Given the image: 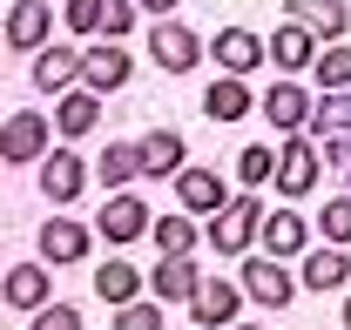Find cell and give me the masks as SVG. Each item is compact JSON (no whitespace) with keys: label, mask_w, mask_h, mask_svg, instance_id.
Returning a JSON list of instances; mask_svg holds the SVG:
<instances>
[{"label":"cell","mask_w":351,"mask_h":330,"mask_svg":"<svg viewBox=\"0 0 351 330\" xmlns=\"http://www.w3.org/2000/svg\"><path fill=\"white\" fill-rule=\"evenodd\" d=\"M54 115H34V108H21V115H7L0 122V162L7 168H41L54 155Z\"/></svg>","instance_id":"cell-1"},{"label":"cell","mask_w":351,"mask_h":330,"mask_svg":"<svg viewBox=\"0 0 351 330\" xmlns=\"http://www.w3.org/2000/svg\"><path fill=\"white\" fill-rule=\"evenodd\" d=\"M317 182H324V149L311 135H284V149H277V189H284V203H304Z\"/></svg>","instance_id":"cell-2"},{"label":"cell","mask_w":351,"mask_h":330,"mask_svg":"<svg viewBox=\"0 0 351 330\" xmlns=\"http://www.w3.org/2000/svg\"><path fill=\"white\" fill-rule=\"evenodd\" d=\"M203 236H210L223 256H243L250 243H263V203H257V196H237V203H223L217 216H210V229H203Z\"/></svg>","instance_id":"cell-3"},{"label":"cell","mask_w":351,"mask_h":330,"mask_svg":"<svg viewBox=\"0 0 351 330\" xmlns=\"http://www.w3.org/2000/svg\"><path fill=\"white\" fill-rule=\"evenodd\" d=\"M149 54H156V68H169V75H189L196 61H210V41L196 34V27H182V21H156L149 27Z\"/></svg>","instance_id":"cell-4"},{"label":"cell","mask_w":351,"mask_h":330,"mask_svg":"<svg viewBox=\"0 0 351 330\" xmlns=\"http://www.w3.org/2000/svg\"><path fill=\"white\" fill-rule=\"evenodd\" d=\"M237 283H243V296L263 303V310H284V303L298 296V277H291V270H284V256H270V249L250 256V263L237 270Z\"/></svg>","instance_id":"cell-5"},{"label":"cell","mask_w":351,"mask_h":330,"mask_svg":"<svg viewBox=\"0 0 351 330\" xmlns=\"http://www.w3.org/2000/svg\"><path fill=\"white\" fill-rule=\"evenodd\" d=\"M54 263L47 256H34V263H7V277H0V296H7V310H47L54 303V277H47Z\"/></svg>","instance_id":"cell-6"},{"label":"cell","mask_w":351,"mask_h":330,"mask_svg":"<svg viewBox=\"0 0 351 330\" xmlns=\"http://www.w3.org/2000/svg\"><path fill=\"white\" fill-rule=\"evenodd\" d=\"M270 128H284V135H304L311 115H317V101H311V88L298 81V75H284L277 88H263V108H257Z\"/></svg>","instance_id":"cell-7"},{"label":"cell","mask_w":351,"mask_h":330,"mask_svg":"<svg viewBox=\"0 0 351 330\" xmlns=\"http://www.w3.org/2000/svg\"><path fill=\"white\" fill-rule=\"evenodd\" d=\"M95 229H101L115 249H129L135 236H149V229H156V216H149V203H142L135 189H115V196L101 203V216H95Z\"/></svg>","instance_id":"cell-8"},{"label":"cell","mask_w":351,"mask_h":330,"mask_svg":"<svg viewBox=\"0 0 351 330\" xmlns=\"http://www.w3.org/2000/svg\"><path fill=\"white\" fill-rule=\"evenodd\" d=\"M210 61H217L223 75H257L263 61H270V41L250 34V27H217L210 34Z\"/></svg>","instance_id":"cell-9"},{"label":"cell","mask_w":351,"mask_h":330,"mask_svg":"<svg viewBox=\"0 0 351 330\" xmlns=\"http://www.w3.org/2000/svg\"><path fill=\"white\" fill-rule=\"evenodd\" d=\"M263 41H270V68H284V75H304V68H317V54H324V41L311 34L304 21H291V14H284V27H270Z\"/></svg>","instance_id":"cell-10"},{"label":"cell","mask_w":351,"mask_h":330,"mask_svg":"<svg viewBox=\"0 0 351 330\" xmlns=\"http://www.w3.org/2000/svg\"><path fill=\"white\" fill-rule=\"evenodd\" d=\"M88 175H95V162H82V155H75V142H68V149H54V155L41 162V196L68 209V203H82Z\"/></svg>","instance_id":"cell-11"},{"label":"cell","mask_w":351,"mask_h":330,"mask_svg":"<svg viewBox=\"0 0 351 330\" xmlns=\"http://www.w3.org/2000/svg\"><path fill=\"white\" fill-rule=\"evenodd\" d=\"M237 296H243V283H237V277H203V283H196V296H189L196 330H230V324H237Z\"/></svg>","instance_id":"cell-12"},{"label":"cell","mask_w":351,"mask_h":330,"mask_svg":"<svg viewBox=\"0 0 351 330\" xmlns=\"http://www.w3.org/2000/svg\"><path fill=\"white\" fill-rule=\"evenodd\" d=\"M7 47L14 54H41L47 34H54V7H41V0H7Z\"/></svg>","instance_id":"cell-13"},{"label":"cell","mask_w":351,"mask_h":330,"mask_svg":"<svg viewBox=\"0 0 351 330\" xmlns=\"http://www.w3.org/2000/svg\"><path fill=\"white\" fill-rule=\"evenodd\" d=\"M129 75H135V61H129V47H122V41H95L82 54V88H95V94L129 88Z\"/></svg>","instance_id":"cell-14"},{"label":"cell","mask_w":351,"mask_h":330,"mask_svg":"<svg viewBox=\"0 0 351 330\" xmlns=\"http://www.w3.org/2000/svg\"><path fill=\"white\" fill-rule=\"evenodd\" d=\"M257 108H263V94H250V75H217V81L203 88V115L210 122H243Z\"/></svg>","instance_id":"cell-15"},{"label":"cell","mask_w":351,"mask_h":330,"mask_svg":"<svg viewBox=\"0 0 351 330\" xmlns=\"http://www.w3.org/2000/svg\"><path fill=\"white\" fill-rule=\"evenodd\" d=\"M88 249H95V229H88V223H75V216H47L41 223V256L54 263V270L82 263Z\"/></svg>","instance_id":"cell-16"},{"label":"cell","mask_w":351,"mask_h":330,"mask_svg":"<svg viewBox=\"0 0 351 330\" xmlns=\"http://www.w3.org/2000/svg\"><path fill=\"white\" fill-rule=\"evenodd\" d=\"M230 203V182H223L217 168H182L176 175V209H189V216H217Z\"/></svg>","instance_id":"cell-17"},{"label":"cell","mask_w":351,"mask_h":330,"mask_svg":"<svg viewBox=\"0 0 351 330\" xmlns=\"http://www.w3.org/2000/svg\"><path fill=\"white\" fill-rule=\"evenodd\" d=\"M34 88L41 94H68V88H82V54L61 41H47L41 54H34Z\"/></svg>","instance_id":"cell-18"},{"label":"cell","mask_w":351,"mask_h":330,"mask_svg":"<svg viewBox=\"0 0 351 330\" xmlns=\"http://www.w3.org/2000/svg\"><path fill=\"white\" fill-rule=\"evenodd\" d=\"M263 249H270V256H284V263H291V256H304V249H311V223H304L291 203L270 209V216H263Z\"/></svg>","instance_id":"cell-19"},{"label":"cell","mask_w":351,"mask_h":330,"mask_svg":"<svg viewBox=\"0 0 351 330\" xmlns=\"http://www.w3.org/2000/svg\"><path fill=\"white\" fill-rule=\"evenodd\" d=\"M284 14L304 21L317 41H345V27H351V7H345V0H284Z\"/></svg>","instance_id":"cell-20"},{"label":"cell","mask_w":351,"mask_h":330,"mask_svg":"<svg viewBox=\"0 0 351 330\" xmlns=\"http://www.w3.org/2000/svg\"><path fill=\"white\" fill-rule=\"evenodd\" d=\"M95 122H101V94H95V88H68V94L54 101V128H61V142H82Z\"/></svg>","instance_id":"cell-21"},{"label":"cell","mask_w":351,"mask_h":330,"mask_svg":"<svg viewBox=\"0 0 351 330\" xmlns=\"http://www.w3.org/2000/svg\"><path fill=\"white\" fill-rule=\"evenodd\" d=\"M142 290H149V270H135L129 256H108V263L95 270V296H101V303H135Z\"/></svg>","instance_id":"cell-22"},{"label":"cell","mask_w":351,"mask_h":330,"mask_svg":"<svg viewBox=\"0 0 351 330\" xmlns=\"http://www.w3.org/2000/svg\"><path fill=\"white\" fill-rule=\"evenodd\" d=\"M203 283V270L189 263V256H162L156 270H149V296H162V303H189Z\"/></svg>","instance_id":"cell-23"},{"label":"cell","mask_w":351,"mask_h":330,"mask_svg":"<svg viewBox=\"0 0 351 330\" xmlns=\"http://www.w3.org/2000/svg\"><path fill=\"white\" fill-rule=\"evenodd\" d=\"M345 277H351V249L345 243L304 249V277H298L304 290H345Z\"/></svg>","instance_id":"cell-24"},{"label":"cell","mask_w":351,"mask_h":330,"mask_svg":"<svg viewBox=\"0 0 351 330\" xmlns=\"http://www.w3.org/2000/svg\"><path fill=\"white\" fill-rule=\"evenodd\" d=\"M182 162H189V149H182V135H176V128H149V135H142V168H149V175H182Z\"/></svg>","instance_id":"cell-25"},{"label":"cell","mask_w":351,"mask_h":330,"mask_svg":"<svg viewBox=\"0 0 351 330\" xmlns=\"http://www.w3.org/2000/svg\"><path fill=\"white\" fill-rule=\"evenodd\" d=\"M95 175H101L108 189H129L135 175H149V168H142V142H108V149L95 155Z\"/></svg>","instance_id":"cell-26"},{"label":"cell","mask_w":351,"mask_h":330,"mask_svg":"<svg viewBox=\"0 0 351 330\" xmlns=\"http://www.w3.org/2000/svg\"><path fill=\"white\" fill-rule=\"evenodd\" d=\"M311 142H331V135H351V88H324L317 94V115L304 128Z\"/></svg>","instance_id":"cell-27"},{"label":"cell","mask_w":351,"mask_h":330,"mask_svg":"<svg viewBox=\"0 0 351 330\" xmlns=\"http://www.w3.org/2000/svg\"><path fill=\"white\" fill-rule=\"evenodd\" d=\"M149 236H156V249H162V256H189L203 229L189 223V209H176V216H156V229H149Z\"/></svg>","instance_id":"cell-28"},{"label":"cell","mask_w":351,"mask_h":330,"mask_svg":"<svg viewBox=\"0 0 351 330\" xmlns=\"http://www.w3.org/2000/svg\"><path fill=\"white\" fill-rule=\"evenodd\" d=\"M311 75H317V88H351V41H324Z\"/></svg>","instance_id":"cell-29"},{"label":"cell","mask_w":351,"mask_h":330,"mask_svg":"<svg viewBox=\"0 0 351 330\" xmlns=\"http://www.w3.org/2000/svg\"><path fill=\"white\" fill-rule=\"evenodd\" d=\"M237 182H243V189H257V182H277V149L250 142V149L237 155Z\"/></svg>","instance_id":"cell-30"},{"label":"cell","mask_w":351,"mask_h":330,"mask_svg":"<svg viewBox=\"0 0 351 330\" xmlns=\"http://www.w3.org/2000/svg\"><path fill=\"white\" fill-rule=\"evenodd\" d=\"M115 330H162V296H135V303H115Z\"/></svg>","instance_id":"cell-31"},{"label":"cell","mask_w":351,"mask_h":330,"mask_svg":"<svg viewBox=\"0 0 351 330\" xmlns=\"http://www.w3.org/2000/svg\"><path fill=\"white\" fill-rule=\"evenodd\" d=\"M317 229H324V243H345V249H351V189L317 209Z\"/></svg>","instance_id":"cell-32"},{"label":"cell","mask_w":351,"mask_h":330,"mask_svg":"<svg viewBox=\"0 0 351 330\" xmlns=\"http://www.w3.org/2000/svg\"><path fill=\"white\" fill-rule=\"evenodd\" d=\"M135 14H142V0H108V14H101V34H95V41H129Z\"/></svg>","instance_id":"cell-33"},{"label":"cell","mask_w":351,"mask_h":330,"mask_svg":"<svg viewBox=\"0 0 351 330\" xmlns=\"http://www.w3.org/2000/svg\"><path fill=\"white\" fill-rule=\"evenodd\" d=\"M101 14H108V0H68V7H61V21H68L75 34H101Z\"/></svg>","instance_id":"cell-34"},{"label":"cell","mask_w":351,"mask_h":330,"mask_svg":"<svg viewBox=\"0 0 351 330\" xmlns=\"http://www.w3.org/2000/svg\"><path fill=\"white\" fill-rule=\"evenodd\" d=\"M34 330H82V310H75V303H61V296H54V303H47V310H34Z\"/></svg>","instance_id":"cell-35"},{"label":"cell","mask_w":351,"mask_h":330,"mask_svg":"<svg viewBox=\"0 0 351 330\" xmlns=\"http://www.w3.org/2000/svg\"><path fill=\"white\" fill-rule=\"evenodd\" d=\"M317 149H324V168L351 189V135H331V142H317Z\"/></svg>","instance_id":"cell-36"},{"label":"cell","mask_w":351,"mask_h":330,"mask_svg":"<svg viewBox=\"0 0 351 330\" xmlns=\"http://www.w3.org/2000/svg\"><path fill=\"white\" fill-rule=\"evenodd\" d=\"M142 7H149L156 21H169V7H182V0H142Z\"/></svg>","instance_id":"cell-37"},{"label":"cell","mask_w":351,"mask_h":330,"mask_svg":"<svg viewBox=\"0 0 351 330\" xmlns=\"http://www.w3.org/2000/svg\"><path fill=\"white\" fill-rule=\"evenodd\" d=\"M230 330H257V324H243V317H237V324H230Z\"/></svg>","instance_id":"cell-38"},{"label":"cell","mask_w":351,"mask_h":330,"mask_svg":"<svg viewBox=\"0 0 351 330\" xmlns=\"http://www.w3.org/2000/svg\"><path fill=\"white\" fill-rule=\"evenodd\" d=\"M345 330H351V296H345Z\"/></svg>","instance_id":"cell-39"},{"label":"cell","mask_w":351,"mask_h":330,"mask_svg":"<svg viewBox=\"0 0 351 330\" xmlns=\"http://www.w3.org/2000/svg\"><path fill=\"white\" fill-rule=\"evenodd\" d=\"M338 330H345V324H338Z\"/></svg>","instance_id":"cell-40"}]
</instances>
